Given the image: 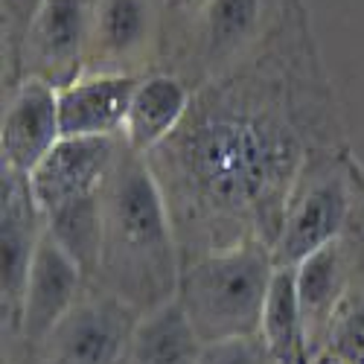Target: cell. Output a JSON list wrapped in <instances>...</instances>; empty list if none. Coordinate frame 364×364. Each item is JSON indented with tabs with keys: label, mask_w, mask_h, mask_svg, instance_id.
Returning <instances> with one entry per match:
<instances>
[{
	"label": "cell",
	"mask_w": 364,
	"mask_h": 364,
	"mask_svg": "<svg viewBox=\"0 0 364 364\" xmlns=\"http://www.w3.org/2000/svg\"><path fill=\"white\" fill-rule=\"evenodd\" d=\"M187 204L216 219L286 216L300 169V140L286 117L259 100L216 94L190 105L187 119L158 149Z\"/></svg>",
	"instance_id": "1"
},
{
	"label": "cell",
	"mask_w": 364,
	"mask_h": 364,
	"mask_svg": "<svg viewBox=\"0 0 364 364\" xmlns=\"http://www.w3.org/2000/svg\"><path fill=\"white\" fill-rule=\"evenodd\" d=\"M97 274L105 291L149 312L178 294V257L169 204L143 155L126 149L102 187V251Z\"/></svg>",
	"instance_id": "2"
},
{
	"label": "cell",
	"mask_w": 364,
	"mask_h": 364,
	"mask_svg": "<svg viewBox=\"0 0 364 364\" xmlns=\"http://www.w3.org/2000/svg\"><path fill=\"white\" fill-rule=\"evenodd\" d=\"M274 271L271 245L262 242H236L201 254L178 283V300L201 341L257 336Z\"/></svg>",
	"instance_id": "3"
},
{
	"label": "cell",
	"mask_w": 364,
	"mask_h": 364,
	"mask_svg": "<svg viewBox=\"0 0 364 364\" xmlns=\"http://www.w3.org/2000/svg\"><path fill=\"white\" fill-rule=\"evenodd\" d=\"M140 315L111 291L82 294L36 358L38 364H126Z\"/></svg>",
	"instance_id": "4"
},
{
	"label": "cell",
	"mask_w": 364,
	"mask_h": 364,
	"mask_svg": "<svg viewBox=\"0 0 364 364\" xmlns=\"http://www.w3.org/2000/svg\"><path fill=\"white\" fill-rule=\"evenodd\" d=\"M119 161L117 137H62L26 175L41 216L100 196Z\"/></svg>",
	"instance_id": "5"
},
{
	"label": "cell",
	"mask_w": 364,
	"mask_h": 364,
	"mask_svg": "<svg viewBox=\"0 0 364 364\" xmlns=\"http://www.w3.org/2000/svg\"><path fill=\"white\" fill-rule=\"evenodd\" d=\"M350 184L341 172H323L289 207L271 245L277 268H297L306 257L341 239L350 219Z\"/></svg>",
	"instance_id": "6"
},
{
	"label": "cell",
	"mask_w": 364,
	"mask_h": 364,
	"mask_svg": "<svg viewBox=\"0 0 364 364\" xmlns=\"http://www.w3.org/2000/svg\"><path fill=\"white\" fill-rule=\"evenodd\" d=\"M85 271L79 262L58 245L53 233L44 225L38 239V248L33 257L21 303V321H18V341L29 350V355H38L47 336L58 326L82 297Z\"/></svg>",
	"instance_id": "7"
},
{
	"label": "cell",
	"mask_w": 364,
	"mask_h": 364,
	"mask_svg": "<svg viewBox=\"0 0 364 364\" xmlns=\"http://www.w3.org/2000/svg\"><path fill=\"white\" fill-rule=\"evenodd\" d=\"M44 233V216L29 193L26 175L4 169V213H0V297H4V336L15 341L26 274L33 265L38 239Z\"/></svg>",
	"instance_id": "8"
},
{
	"label": "cell",
	"mask_w": 364,
	"mask_h": 364,
	"mask_svg": "<svg viewBox=\"0 0 364 364\" xmlns=\"http://www.w3.org/2000/svg\"><path fill=\"white\" fill-rule=\"evenodd\" d=\"M58 140H62L58 87L29 76L12 94L4 111V123H0L4 169L29 175Z\"/></svg>",
	"instance_id": "9"
},
{
	"label": "cell",
	"mask_w": 364,
	"mask_h": 364,
	"mask_svg": "<svg viewBox=\"0 0 364 364\" xmlns=\"http://www.w3.org/2000/svg\"><path fill=\"white\" fill-rule=\"evenodd\" d=\"M90 15L85 0H44L29 21L26 53L33 76L55 87L79 79V62L90 41Z\"/></svg>",
	"instance_id": "10"
},
{
	"label": "cell",
	"mask_w": 364,
	"mask_h": 364,
	"mask_svg": "<svg viewBox=\"0 0 364 364\" xmlns=\"http://www.w3.org/2000/svg\"><path fill=\"white\" fill-rule=\"evenodd\" d=\"M137 82L132 73H90L58 87L62 137H119Z\"/></svg>",
	"instance_id": "11"
},
{
	"label": "cell",
	"mask_w": 364,
	"mask_h": 364,
	"mask_svg": "<svg viewBox=\"0 0 364 364\" xmlns=\"http://www.w3.org/2000/svg\"><path fill=\"white\" fill-rule=\"evenodd\" d=\"M190 105H193V97L181 79L169 73L143 76L134 87L129 117L123 126L126 149L134 151V155L158 151L187 119Z\"/></svg>",
	"instance_id": "12"
},
{
	"label": "cell",
	"mask_w": 364,
	"mask_h": 364,
	"mask_svg": "<svg viewBox=\"0 0 364 364\" xmlns=\"http://www.w3.org/2000/svg\"><path fill=\"white\" fill-rule=\"evenodd\" d=\"M294 280H297V297L303 306V318H306L312 358L318 361L329 323H332V315H336L338 303L344 300V294L350 289L347 286V257L341 248V239L303 259L294 268Z\"/></svg>",
	"instance_id": "13"
},
{
	"label": "cell",
	"mask_w": 364,
	"mask_h": 364,
	"mask_svg": "<svg viewBox=\"0 0 364 364\" xmlns=\"http://www.w3.org/2000/svg\"><path fill=\"white\" fill-rule=\"evenodd\" d=\"M204 341L178 294L140 315L126 364H198Z\"/></svg>",
	"instance_id": "14"
},
{
	"label": "cell",
	"mask_w": 364,
	"mask_h": 364,
	"mask_svg": "<svg viewBox=\"0 0 364 364\" xmlns=\"http://www.w3.org/2000/svg\"><path fill=\"white\" fill-rule=\"evenodd\" d=\"M257 338L274 364H315L303 306L297 297L294 268H277L268 286Z\"/></svg>",
	"instance_id": "15"
},
{
	"label": "cell",
	"mask_w": 364,
	"mask_h": 364,
	"mask_svg": "<svg viewBox=\"0 0 364 364\" xmlns=\"http://www.w3.org/2000/svg\"><path fill=\"white\" fill-rule=\"evenodd\" d=\"M151 29L149 0H97L90 15V53L108 62L134 55Z\"/></svg>",
	"instance_id": "16"
},
{
	"label": "cell",
	"mask_w": 364,
	"mask_h": 364,
	"mask_svg": "<svg viewBox=\"0 0 364 364\" xmlns=\"http://www.w3.org/2000/svg\"><path fill=\"white\" fill-rule=\"evenodd\" d=\"M262 0H210L204 15V62L219 68L251 41L259 26Z\"/></svg>",
	"instance_id": "17"
},
{
	"label": "cell",
	"mask_w": 364,
	"mask_h": 364,
	"mask_svg": "<svg viewBox=\"0 0 364 364\" xmlns=\"http://www.w3.org/2000/svg\"><path fill=\"white\" fill-rule=\"evenodd\" d=\"M47 230L87 274H97L102 251V193L44 216Z\"/></svg>",
	"instance_id": "18"
},
{
	"label": "cell",
	"mask_w": 364,
	"mask_h": 364,
	"mask_svg": "<svg viewBox=\"0 0 364 364\" xmlns=\"http://www.w3.org/2000/svg\"><path fill=\"white\" fill-rule=\"evenodd\" d=\"M315 364H364V286L347 289Z\"/></svg>",
	"instance_id": "19"
},
{
	"label": "cell",
	"mask_w": 364,
	"mask_h": 364,
	"mask_svg": "<svg viewBox=\"0 0 364 364\" xmlns=\"http://www.w3.org/2000/svg\"><path fill=\"white\" fill-rule=\"evenodd\" d=\"M198 364H274L257 336L251 338H228L204 344Z\"/></svg>",
	"instance_id": "20"
},
{
	"label": "cell",
	"mask_w": 364,
	"mask_h": 364,
	"mask_svg": "<svg viewBox=\"0 0 364 364\" xmlns=\"http://www.w3.org/2000/svg\"><path fill=\"white\" fill-rule=\"evenodd\" d=\"M44 4V0H12V6L15 9H21L23 15H29V21L36 18V12H38V6Z\"/></svg>",
	"instance_id": "21"
},
{
	"label": "cell",
	"mask_w": 364,
	"mask_h": 364,
	"mask_svg": "<svg viewBox=\"0 0 364 364\" xmlns=\"http://www.w3.org/2000/svg\"><path fill=\"white\" fill-rule=\"evenodd\" d=\"M166 4H175V6H181V4H190V0H166Z\"/></svg>",
	"instance_id": "22"
}]
</instances>
